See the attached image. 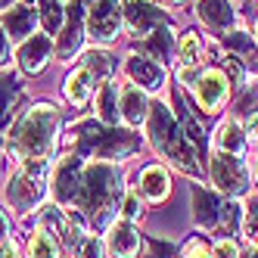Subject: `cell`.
<instances>
[{
    "label": "cell",
    "mask_w": 258,
    "mask_h": 258,
    "mask_svg": "<svg viewBox=\"0 0 258 258\" xmlns=\"http://www.w3.org/2000/svg\"><path fill=\"white\" fill-rule=\"evenodd\" d=\"M84 0H72L69 10H66V22H62V31H59V44H56V56L59 59H72L75 50L81 47L84 41Z\"/></svg>",
    "instance_id": "30bf717a"
},
{
    "label": "cell",
    "mask_w": 258,
    "mask_h": 258,
    "mask_svg": "<svg viewBox=\"0 0 258 258\" xmlns=\"http://www.w3.org/2000/svg\"><path fill=\"white\" fill-rule=\"evenodd\" d=\"M47 177H50V159H28L7 183V202L19 215L34 212L47 196Z\"/></svg>",
    "instance_id": "5b68a950"
},
{
    "label": "cell",
    "mask_w": 258,
    "mask_h": 258,
    "mask_svg": "<svg viewBox=\"0 0 258 258\" xmlns=\"http://www.w3.org/2000/svg\"><path fill=\"white\" fill-rule=\"evenodd\" d=\"M38 19L44 25L47 34H59L62 31V22H66V10H62V0H38Z\"/></svg>",
    "instance_id": "d4e9b609"
},
{
    "label": "cell",
    "mask_w": 258,
    "mask_h": 258,
    "mask_svg": "<svg viewBox=\"0 0 258 258\" xmlns=\"http://www.w3.org/2000/svg\"><path fill=\"white\" fill-rule=\"evenodd\" d=\"M7 56H10V44H7V34L0 31V66L7 62Z\"/></svg>",
    "instance_id": "ab89813d"
},
{
    "label": "cell",
    "mask_w": 258,
    "mask_h": 258,
    "mask_svg": "<svg viewBox=\"0 0 258 258\" xmlns=\"http://www.w3.org/2000/svg\"><path fill=\"white\" fill-rule=\"evenodd\" d=\"M127 75L143 90H159L162 81H165V69L150 56H131L127 59Z\"/></svg>",
    "instance_id": "9a60e30c"
},
{
    "label": "cell",
    "mask_w": 258,
    "mask_h": 258,
    "mask_svg": "<svg viewBox=\"0 0 258 258\" xmlns=\"http://www.w3.org/2000/svg\"><path fill=\"white\" fill-rule=\"evenodd\" d=\"M243 233H246V239H252L258 246V199H252L243 212Z\"/></svg>",
    "instance_id": "1f68e13d"
},
{
    "label": "cell",
    "mask_w": 258,
    "mask_h": 258,
    "mask_svg": "<svg viewBox=\"0 0 258 258\" xmlns=\"http://www.w3.org/2000/svg\"><path fill=\"white\" fill-rule=\"evenodd\" d=\"M59 134V112L53 103H38L25 115L16 118L10 131V150L22 162L28 159H50Z\"/></svg>",
    "instance_id": "6da1fadb"
},
{
    "label": "cell",
    "mask_w": 258,
    "mask_h": 258,
    "mask_svg": "<svg viewBox=\"0 0 258 258\" xmlns=\"http://www.w3.org/2000/svg\"><path fill=\"white\" fill-rule=\"evenodd\" d=\"M28 258H59V239L50 230H34L28 239Z\"/></svg>",
    "instance_id": "484cf974"
},
{
    "label": "cell",
    "mask_w": 258,
    "mask_h": 258,
    "mask_svg": "<svg viewBox=\"0 0 258 258\" xmlns=\"http://www.w3.org/2000/svg\"><path fill=\"white\" fill-rule=\"evenodd\" d=\"M246 134H249L252 140H258V112L249 115V121H246Z\"/></svg>",
    "instance_id": "f35d334b"
},
{
    "label": "cell",
    "mask_w": 258,
    "mask_h": 258,
    "mask_svg": "<svg viewBox=\"0 0 258 258\" xmlns=\"http://www.w3.org/2000/svg\"><path fill=\"white\" fill-rule=\"evenodd\" d=\"M143 50H146V56L156 59L159 66H162V62H168V59H171V53H174V34H171V28H156L150 38H146Z\"/></svg>",
    "instance_id": "603a6c76"
},
{
    "label": "cell",
    "mask_w": 258,
    "mask_h": 258,
    "mask_svg": "<svg viewBox=\"0 0 258 258\" xmlns=\"http://www.w3.org/2000/svg\"><path fill=\"white\" fill-rule=\"evenodd\" d=\"M13 4H16V0H0V13H7V10H10Z\"/></svg>",
    "instance_id": "ee69618b"
},
{
    "label": "cell",
    "mask_w": 258,
    "mask_h": 258,
    "mask_svg": "<svg viewBox=\"0 0 258 258\" xmlns=\"http://www.w3.org/2000/svg\"><path fill=\"white\" fill-rule=\"evenodd\" d=\"M193 218H196V224L202 230H215L218 227V218H221V202H218V196H212L209 190L196 187L193 190Z\"/></svg>",
    "instance_id": "d6986e66"
},
{
    "label": "cell",
    "mask_w": 258,
    "mask_h": 258,
    "mask_svg": "<svg viewBox=\"0 0 258 258\" xmlns=\"http://www.w3.org/2000/svg\"><path fill=\"white\" fill-rule=\"evenodd\" d=\"M227 94H230V78L221 69L202 72V78L196 81V100H199V106L206 109V112H218V109L224 106Z\"/></svg>",
    "instance_id": "8fae6325"
},
{
    "label": "cell",
    "mask_w": 258,
    "mask_h": 258,
    "mask_svg": "<svg viewBox=\"0 0 258 258\" xmlns=\"http://www.w3.org/2000/svg\"><path fill=\"white\" fill-rule=\"evenodd\" d=\"M212 258H239V249L233 239H218L215 249H212Z\"/></svg>",
    "instance_id": "836d02e7"
},
{
    "label": "cell",
    "mask_w": 258,
    "mask_h": 258,
    "mask_svg": "<svg viewBox=\"0 0 258 258\" xmlns=\"http://www.w3.org/2000/svg\"><path fill=\"white\" fill-rule=\"evenodd\" d=\"M146 255L150 258H174V243H165L159 236L146 239Z\"/></svg>",
    "instance_id": "d6a6232c"
},
{
    "label": "cell",
    "mask_w": 258,
    "mask_h": 258,
    "mask_svg": "<svg viewBox=\"0 0 258 258\" xmlns=\"http://www.w3.org/2000/svg\"><path fill=\"white\" fill-rule=\"evenodd\" d=\"M199 56H202V41H199V34L187 31V34L180 38V44H177V59H180V66H199Z\"/></svg>",
    "instance_id": "4316f807"
},
{
    "label": "cell",
    "mask_w": 258,
    "mask_h": 258,
    "mask_svg": "<svg viewBox=\"0 0 258 258\" xmlns=\"http://www.w3.org/2000/svg\"><path fill=\"white\" fill-rule=\"evenodd\" d=\"M97 118L103 124H109V127H115L118 118H121V112H118V90L109 81L100 84V90H97Z\"/></svg>",
    "instance_id": "7402d4cb"
},
{
    "label": "cell",
    "mask_w": 258,
    "mask_h": 258,
    "mask_svg": "<svg viewBox=\"0 0 258 258\" xmlns=\"http://www.w3.org/2000/svg\"><path fill=\"white\" fill-rule=\"evenodd\" d=\"M53 56V41L47 34H34V38H25L22 47L16 50V59H19V69L28 72V75H38L44 72V66Z\"/></svg>",
    "instance_id": "7c38bea8"
},
{
    "label": "cell",
    "mask_w": 258,
    "mask_h": 258,
    "mask_svg": "<svg viewBox=\"0 0 258 258\" xmlns=\"http://www.w3.org/2000/svg\"><path fill=\"white\" fill-rule=\"evenodd\" d=\"M212 180H215V187L230 199L243 196L249 190L246 165L239 162V156H230V153H215L212 156Z\"/></svg>",
    "instance_id": "8992f818"
},
{
    "label": "cell",
    "mask_w": 258,
    "mask_h": 258,
    "mask_svg": "<svg viewBox=\"0 0 258 258\" xmlns=\"http://www.w3.org/2000/svg\"><path fill=\"white\" fill-rule=\"evenodd\" d=\"M183 258H212V252H209V246H206V243L193 239V243L183 249Z\"/></svg>",
    "instance_id": "e575fe53"
},
{
    "label": "cell",
    "mask_w": 258,
    "mask_h": 258,
    "mask_svg": "<svg viewBox=\"0 0 258 258\" xmlns=\"http://www.w3.org/2000/svg\"><path fill=\"white\" fill-rule=\"evenodd\" d=\"M109 249H112L115 258H137L140 252V233L131 221H115L112 227H109Z\"/></svg>",
    "instance_id": "5bb4252c"
},
{
    "label": "cell",
    "mask_w": 258,
    "mask_h": 258,
    "mask_svg": "<svg viewBox=\"0 0 258 258\" xmlns=\"http://www.w3.org/2000/svg\"><path fill=\"white\" fill-rule=\"evenodd\" d=\"M75 156H100V159H127L140 150V137L121 127H109L103 121H81L75 127Z\"/></svg>",
    "instance_id": "277c9868"
},
{
    "label": "cell",
    "mask_w": 258,
    "mask_h": 258,
    "mask_svg": "<svg viewBox=\"0 0 258 258\" xmlns=\"http://www.w3.org/2000/svg\"><path fill=\"white\" fill-rule=\"evenodd\" d=\"M252 177H255V183H258V153L252 156Z\"/></svg>",
    "instance_id": "b9f144b4"
},
{
    "label": "cell",
    "mask_w": 258,
    "mask_h": 258,
    "mask_svg": "<svg viewBox=\"0 0 258 258\" xmlns=\"http://www.w3.org/2000/svg\"><path fill=\"white\" fill-rule=\"evenodd\" d=\"M224 62H227V69H230L233 81H243V62H239V56H233V53H227V56H224Z\"/></svg>",
    "instance_id": "d590c367"
},
{
    "label": "cell",
    "mask_w": 258,
    "mask_h": 258,
    "mask_svg": "<svg viewBox=\"0 0 258 258\" xmlns=\"http://www.w3.org/2000/svg\"><path fill=\"white\" fill-rule=\"evenodd\" d=\"M121 171L115 165H106V162H97V165H87L84 168V177H81V193H78V202L75 206L90 218V224L97 230L109 224V218L118 212V199H121Z\"/></svg>",
    "instance_id": "7a4b0ae2"
},
{
    "label": "cell",
    "mask_w": 258,
    "mask_h": 258,
    "mask_svg": "<svg viewBox=\"0 0 258 258\" xmlns=\"http://www.w3.org/2000/svg\"><path fill=\"white\" fill-rule=\"evenodd\" d=\"M84 69L97 78H109L112 75V56L106 50H87L84 53Z\"/></svg>",
    "instance_id": "83f0119b"
},
{
    "label": "cell",
    "mask_w": 258,
    "mask_h": 258,
    "mask_svg": "<svg viewBox=\"0 0 258 258\" xmlns=\"http://www.w3.org/2000/svg\"><path fill=\"white\" fill-rule=\"evenodd\" d=\"M81 156H66L56 168V177H53V196H56V206H75L78 193H81Z\"/></svg>",
    "instance_id": "9c48e42d"
},
{
    "label": "cell",
    "mask_w": 258,
    "mask_h": 258,
    "mask_svg": "<svg viewBox=\"0 0 258 258\" xmlns=\"http://www.w3.org/2000/svg\"><path fill=\"white\" fill-rule=\"evenodd\" d=\"M196 13H199V19L215 31H224V28H230L236 22V13H233L230 0H199Z\"/></svg>",
    "instance_id": "2e32d148"
},
{
    "label": "cell",
    "mask_w": 258,
    "mask_h": 258,
    "mask_svg": "<svg viewBox=\"0 0 258 258\" xmlns=\"http://www.w3.org/2000/svg\"><path fill=\"white\" fill-rule=\"evenodd\" d=\"M7 233H10V221H7V215L0 212V246L7 243Z\"/></svg>",
    "instance_id": "60d3db41"
},
{
    "label": "cell",
    "mask_w": 258,
    "mask_h": 258,
    "mask_svg": "<svg viewBox=\"0 0 258 258\" xmlns=\"http://www.w3.org/2000/svg\"><path fill=\"white\" fill-rule=\"evenodd\" d=\"M168 193H171L168 171H165L162 165H146L143 174H140V196L146 202H162Z\"/></svg>",
    "instance_id": "e0dca14e"
},
{
    "label": "cell",
    "mask_w": 258,
    "mask_h": 258,
    "mask_svg": "<svg viewBox=\"0 0 258 258\" xmlns=\"http://www.w3.org/2000/svg\"><path fill=\"white\" fill-rule=\"evenodd\" d=\"M168 4H171V7H190L193 0H168Z\"/></svg>",
    "instance_id": "7bdbcfd3"
},
{
    "label": "cell",
    "mask_w": 258,
    "mask_h": 258,
    "mask_svg": "<svg viewBox=\"0 0 258 258\" xmlns=\"http://www.w3.org/2000/svg\"><path fill=\"white\" fill-rule=\"evenodd\" d=\"M90 81H94V75H90L87 69H75V72L66 78V87H62V90H66V100H69L72 106H84L87 97H90V87H94Z\"/></svg>",
    "instance_id": "cb8c5ba5"
},
{
    "label": "cell",
    "mask_w": 258,
    "mask_h": 258,
    "mask_svg": "<svg viewBox=\"0 0 258 258\" xmlns=\"http://www.w3.org/2000/svg\"><path fill=\"white\" fill-rule=\"evenodd\" d=\"M0 150H4V137H0Z\"/></svg>",
    "instance_id": "7dc6e473"
},
{
    "label": "cell",
    "mask_w": 258,
    "mask_h": 258,
    "mask_svg": "<svg viewBox=\"0 0 258 258\" xmlns=\"http://www.w3.org/2000/svg\"><path fill=\"white\" fill-rule=\"evenodd\" d=\"M255 41H258V22H255Z\"/></svg>",
    "instance_id": "bcb514c9"
},
{
    "label": "cell",
    "mask_w": 258,
    "mask_h": 258,
    "mask_svg": "<svg viewBox=\"0 0 258 258\" xmlns=\"http://www.w3.org/2000/svg\"><path fill=\"white\" fill-rule=\"evenodd\" d=\"M75 258H103V239L94 233H81V239L72 246Z\"/></svg>",
    "instance_id": "f546056e"
},
{
    "label": "cell",
    "mask_w": 258,
    "mask_h": 258,
    "mask_svg": "<svg viewBox=\"0 0 258 258\" xmlns=\"http://www.w3.org/2000/svg\"><path fill=\"white\" fill-rule=\"evenodd\" d=\"M0 258H19V246H16L13 239H7V243L0 246Z\"/></svg>",
    "instance_id": "74e56055"
},
{
    "label": "cell",
    "mask_w": 258,
    "mask_h": 258,
    "mask_svg": "<svg viewBox=\"0 0 258 258\" xmlns=\"http://www.w3.org/2000/svg\"><path fill=\"white\" fill-rule=\"evenodd\" d=\"M87 31H90V38L112 44L121 31V4L118 0H87Z\"/></svg>",
    "instance_id": "52a82bcc"
},
{
    "label": "cell",
    "mask_w": 258,
    "mask_h": 258,
    "mask_svg": "<svg viewBox=\"0 0 258 258\" xmlns=\"http://www.w3.org/2000/svg\"><path fill=\"white\" fill-rule=\"evenodd\" d=\"M224 41H227L230 47H239V50H249V38H243V31H230V34H224Z\"/></svg>",
    "instance_id": "8d00e7d4"
},
{
    "label": "cell",
    "mask_w": 258,
    "mask_h": 258,
    "mask_svg": "<svg viewBox=\"0 0 258 258\" xmlns=\"http://www.w3.org/2000/svg\"><path fill=\"white\" fill-rule=\"evenodd\" d=\"M38 13H34L31 7H16V10H7L4 13V28H7V38H25V34H31L34 28H38Z\"/></svg>",
    "instance_id": "ffe728a7"
},
{
    "label": "cell",
    "mask_w": 258,
    "mask_h": 258,
    "mask_svg": "<svg viewBox=\"0 0 258 258\" xmlns=\"http://www.w3.org/2000/svg\"><path fill=\"white\" fill-rule=\"evenodd\" d=\"M146 121H150V140L159 146V153L168 159L177 171L183 174H190L196 177L202 171V165H199V150L190 143V137L183 134V127L174 121L171 115V109L165 106V103H156L150 106V115H146Z\"/></svg>",
    "instance_id": "3957f363"
},
{
    "label": "cell",
    "mask_w": 258,
    "mask_h": 258,
    "mask_svg": "<svg viewBox=\"0 0 258 258\" xmlns=\"http://www.w3.org/2000/svg\"><path fill=\"white\" fill-rule=\"evenodd\" d=\"M249 258H258V246H255V249H252V252H249Z\"/></svg>",
    "instance_id": "f6af8a7d"
},
{
    "label": "cell",
    "mask_w": 258,
    "mask_h": 258,
    "mask_svg": "<svg viewBox=\"0 0 258 258\" xmlns=\"http://www.w3.org/2000/svg\"><path fill=\"white\" fill-rule=\"evenodd\" d=\"M121 19L134 34H153L156 28H168L171 25V16L162 13L156 4H150V0H124Z\"/></svg>",
    "instance_id": "ba28073f"
},
{
    "label": "cell",
    "mask_w": 258,
    "mask_h": 258,
    "mask_svg": "<svg viewBox=\"0 0 258 258\" xmlns=\"http://www.w3.org/2000/svg\"><path fill=\"white\" fill-rule=\"evenodd\" d=\"M215 146H218V153L239 156L246 150V127L236 118H224L218 124V131H215Z\"/></svg>",
    "instance_id": "ac0fdd59"
},
{
    "label": "cell",
    "mask_w": 258,
    "mask_h": 258,
    "mask_svg": "<svg viewBox=\"0 0 258 258\" xmlns=\"http://www.w3.org/2000/svg\"><path fill=\"white\" fill-rule=\"evenodd\" d=\"M118 212H121L124 221H131V224H134V221L143 215V209H140V196H137L134 190H124L121 199H118Z\"/></svg>",
    "instance_id": "4dcf8cb0"
},
{
    "label": "cell",
    "mask_w": 258,
    "mask_h": 258,
    "mask_svg": "<svg viewBox=\"0 0 258 258\" xmlns=\"http://www.w3.org/2000/svg\"><path fill=\"white\" fill-rule=\"evenodd\" d=\"M22 100H25V87L19 84V78L13 72H0V124L13 115V109Z\"/></svg>",
    "instance_id": "44dd1931"
},
{
    "label": "cell",
    "mask_w": 258,
    "mask_h": 258,
    "mask_svg": "<svg viewBox=\"0 0 258 258\" xmlns=\"http://www.w3.org/2000/svg\"><path fill=\"white\" fill-rule=\"evenodd\" d=\"M239 221H243V206H239L236 199L224 202V206H221L218 227H224V233H236V230H239Z\"/></svg>",
    "instance_id": "f1b7e54d"
},
{
    "label": "cell",
    "mask_w": 258,
    "mask_h": 258,
    "mask_svg": "<svg viewBox=\"0 0 258 258\" xmlns=\"http://www.w3.org/2000/svg\"><path fill=\"white\" fill-rule=\"evenodd\" d=\"M118 112L131 127H140L146 121V115H150V97H146V90L137 84H127L118 97Z\"/></svg>",
    "instance_id": "4fadbf2b"
}]
</instances>
